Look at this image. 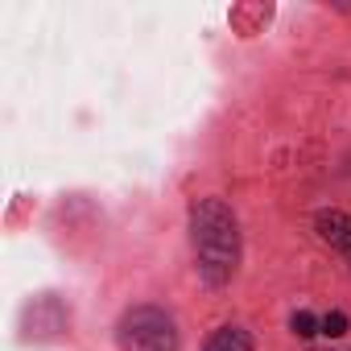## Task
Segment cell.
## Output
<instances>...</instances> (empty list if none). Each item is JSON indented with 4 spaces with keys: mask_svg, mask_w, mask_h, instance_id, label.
I'll return each instance as SVG.
<instances>
[{
    "mask_svg": "<svg viewBox=\"0 0 351 351\" xmlns=\"http://www.w3.org/2000/svg\"><path fill=\"white\" fill-rule=\"evenodd\" d=\"M191 232H195V256L199 273L207 285L232 281L240 265V223L223 199H199L191 211Z\"/></svg>",
    "mask_w": 351,
    "mask_h": 351,
    "instance_id": "obj_1",
    "label": "cell"
},
{
    "mask_svg": "<svg viewBox=\"0 0 351 351\" xmlns=\"http://www.w3.org/2000/svg\"><path fill=\"white\" fill-rule=\"evenodd\" d=\"M120 351H178V330L173 318L157 306H136L120 318L116 326Z\"/></svg>",
    "mask_w": 351,
    "mask_h": 351,
    "instance_id": "obj_2",
    "label": "cell"
},
{
    "mask_svg": "<svg viewBox=\"0 0 351 351\" xmlns=\"http://www.w3.org/2000/svg\"><path fill=\"white\" fill-rule=\"evenodd\" d=\"M314 228H318V236L326 244H335L343 256H351V215H343V211H318Z\"/></svg>",
    "mask_w": 351,
    "mask_h": 351,
    "instance_id": "obj_3",
    "label": "cell"
},
{
    "mask_svg": "<svg viewBox=\"0 0 351 351\" xmlns=\"http://www.w3.org/2000/svg\"><path fill=\"white\" fill-rule=\"evenodd\" d=\"M207 351H252V339L240 326H223V330H215L207 339Z\"/></svg>",
    "mask_w": 351,
    "mask_h": 351,
    "instance_id": "obj_4",
    "label": "cell"
},
{
    "mask_svg": "<svg viewBox=\"0 0 351 351\" xmlns=\"http://www.w3.org/2000/svg\"><path fill=\"white\" fill-rule=\"evenodd\" d=\"M289 326H293V335H298V339H314V335L322 330V322H318L310 310H298V314L289 318Z\"/></svg>",
    "mask_w": 351,
    "mask_h": 351,
    "instance_id": "obj_5",
    "label": "cell"
},
{
    "mask_svg": "<svg viewBox=\"0 0 351 351\" xmlns=\"http://www.w3.org/2000/svg\"><path fill=\"white\" fill-rule=\"evenodd\" d=\"M322 335H330V339H339V335H347V314H339V310H330V314L322 318Z\"/></svg>",
    "mask_w": 351,
    "mask_h": 351,
    "instance_id": "obj_6",
    "label": "cell"
}]
</instances>
